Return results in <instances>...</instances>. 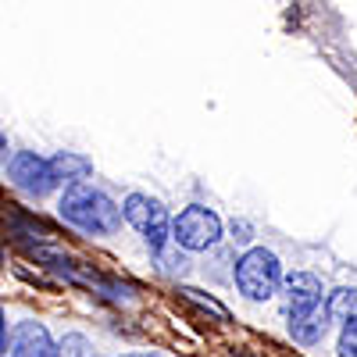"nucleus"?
I'll use <instances>...</instances> for the list:
<instances>
[{"instance_id":"1","label":"nucleus","mask_w":357,"mask_h":357,"mask_svg":"<svg viewBox=\"0 0 357 357\" xmlns=\"http://www.w3.org/2000/svg\"><path fill=\"white\" fill-rule=\"evenodd\" d=\"M57 211H61V218L82 232H93V236H111L118 225H122L126 211L118 204H111L100 190L86 186V183H75L65 190L61 204H57Z\"/></svg>"},{"instance_id":"2","label":"nucleus","mask_w":357,"mask_h":357,"mask_svg":"<svg viewBox=\"0 0 357 357\" xmlns=\"http://www.w3.org/2000/svg\"><path fill=\"white\" fill-rule=\"evenodd\" d=\"M286 275H282V264L272 250H264V247H254L247 250L240 261H236V289H240L247 301L254 304H264V301H272V296L282 289Z\"/></svg>"},{"instance_id":"3","label":"nucleus","mask_w":357,"mask_h":357,"mask_svg":"<svg viewBox=\"0 0 357 357\" xmlns=\"http://www.w3.org/2000/svg\"><path fill=\"white\" fill-rule=\"evenodd\" d=\"M122 211H126V222L146 240L151 254H161L165 243L172 240V218H168L165 207L158 200H151L146 193H129L126 204H122Z\"/></svg>"},{"instance_id":"4","label":"nucleus","mask_w":357,"mask_h":357,"mask_svg":"<svg viewBox=\"0 0 357 357\" xmlns=\"http://www.w3.org/2000/svg\"><path fill=\"white\" fill-rule=\"evenodd\" d=\"M172 240L183 250H207V247H215L222 240V218L211 211V207L190 204L172 222Z\"/></svg>"},{"instance_id":"5","label":"nucleus","mask_w":357,"mask_h":357,"mask_svg":"<svg viewBox=\"0 0 357 357\" xmlns=\"http://www.w3.org/2000/svg\"><path fill=\"white\" fill-rule=\"evenodd\" d=\"M8 175H11V183L18 190L33 193V197H43L57 186L54 175H50V161H43L36 154H15L11 165H8Z\"/></svg>"},{"instance_id":"6","label":"nucleus","mask_w":357,"mask_h":357,"mask_svg":"<svg viewBox=\"0 0 357 357\" xmlns=\"http://www.w3.org/2000/svg\"><path fill=\"white\" fill-rule=\"evenodd\" d=\"M54 354L57 350L50 343V333L40 321H22L8 343V350H4V357H54Z\"/></svg>"},{"instance_id":"7","label":"nucleus","mask_w":357,"mask_h":357,"mask_svg":"<svg viewBox=\"0 0 357 357\" xmlns=\"http://www.w3.org/2000/svg\"><path fill=\"white\" fill-rule=\"evenodd\" d=\"M282 304H286V314H301V311L321 304V282L311 272L286 275V282H282Z\"/></svg>"},{"instance_id":"8","label":"nucleus","mask_w":357,"mask_h":357,"mask_svg":"<svg viewBox=\"0 0 357 357\" xmlns=\"http://www.w3.org/2000/svg\"><path fill=\"white\" fill-rule=\"evenodd\" d=\"M329 318H333L329 304H314L301 314H289V336L301 347H318L325 329H329Z\"/></svg>"},{"instance_id":"9","label":"nucleus","mask_w":357,"mask_h":357,"mask_svg":"<svg viewBox=\"0 0 357 357\" xmlns=\"http://www.w3.org/2000/svg\"><path fill=\"white\" fill-rule=\"evenodd\" d=\"M89 172H93V165H89V158H82V154L61 151V154L50 158V175H54L57 186H75V183H82Z\"/></svg>"},{"instance_id":"10","label":"nucleus","mask_w":357,"mask_h":357,"mask_svg":"<svg viewBox=\"0 0 357 357\" xmlns=\"http://www.w3.org/2000/svg\"><path fill=\"white\" fill-rule=\"evenodd\" d=\"M329 311H333V318H343V321L357 318V289H350V286L336 289L329 296Z\"/></svg>"},{"instance_id":"11","label":"nucleus","mask_w":357,"mask_h":357,"mask_svg":"<svg viewBox=\"0 0 357 357\" xmlns=\"http://www.w3.org/2000/svg\"><path fill=\"white\" fill-rule=\"evenodd\" d=\"M178 293H183V296H186V301H190V304H197L200 311H207V314H215L218 321H229V311H225V307H222V304L215 301V296H207L204 289H193V286H183V289H178Z\"/></svg>"},{"instance_id":"12","label":"nucleus","mask_w":357,"mask_h":357,"mask_svg":"<svg viewBox=\"0 0 357 357\" xmlns=\"http://www.w3.org/2000/svg\"><path fill=\"white\" fill-rule=\"evenodd\" d=\"M54 357H89V343H86V336L68 333V336L61 340V347H57Z\"/></svg>"},{"instance_id":"13","label":"nucleus","mask_w":357,"mask_h":357,"mask_svg":"<svg viewBox=\"0 0 357 357\" xmlns=\"http://www.w3.org/2000/svg\"><path fill=\"white\" fill-rule=\"evenodd\" d=\"M336 354H340V357H357V318L343 321V333H340Z\"/></svg>"},{"instance_id":"14","label":"nucleus","mask_w":357,"mask_h":357,"mask_svg":"<svg viewBox=\"0 0 357 357\" xmlns=\"http://www.w3.org/2000/svg\"><path fill=\"white\" fill-rule=\"evenodd\" d=\"M122 357H158V354H122Z\"/></svg>"}]
</instances>
